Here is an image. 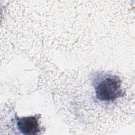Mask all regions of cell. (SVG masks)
<instances>
[{
  "instance_id": "obj_1",
  "label": "cell",
  "mask_w": 135,
  "mask_h": 135,
  "mask_svg": "<svg viewBox=\"0 0 135 135\" xmlns=\"http://www.w3.org/2000/svg\"><path fill=\"white\" fill-rule=\"evenodd\" d=\"M92 84L97 99L101 101H113L122 96L121 80L115 75L96 73L93 75Z\"/></svg>"
},
{
  "instance_id": "obj_2",
  "label": "cell",
  "mask_w": 135,
  "mask_h": 135,
  "mask_svg": "<svg viewBox=\"0 0 135 135\" xmlns=\"http://www.w3.org/2000/svg\"><path fill=\"white\" fill-rule=\"evenodd\" d=\"M38 114L35 115L16 117V126L19 131L24 134H36L40 131Z\"/></svg>"
}]
</instances>
